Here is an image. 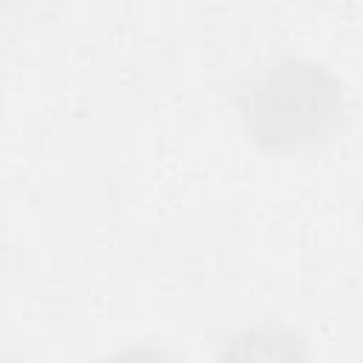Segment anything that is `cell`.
<instances>
[{
  "label": "cell",
  "mask_w": 363,
  "mask_h": 363,
  "mask_svg": "<svg viewBox=\"0 0 363 363\" xmlns=\"http://www.w3.org/2000/svg\"><path fill=\"white\" fill-rule=\"evenodd\" d=\"M340 111L335 79L309 62L284 60L264 68L244 94L252 133L267 145H306L320 139Z\"/></svg>",
  "instance_id": "6da1fadb"
},
{
  "label": "cell",
  "mask_w": 363,
  "mask_h": 363,
  "mask_svg": "<svg viewBox=\"0 0 363 363\" xmlns=\"http://www.w3.org/2000/svg\"><path fill=\"white\" fill-rule=\"evenodd\" d=\"M108 363H173L167 354H162V352H150V349H130V352H122V354H116L113 360H108Z\"/></svg>",
  "instance_id": "3957f363"
},
{
  "label": "cell",
  "mask_w": 363,
  "mask_h": 363,
  "mask_svg": "<svg viewBox=\"0 0 363 363\" xmlns=\"http://www.w3.org/2000/svg\"><path fill=\"white\" fill-rule=\"evenodd\" d=\"M221 363H303V360L292 337L278 332H250L224 352Z\"/></svg>",
  "instance_id": "7a4b0ae2"
}]
</instances>
